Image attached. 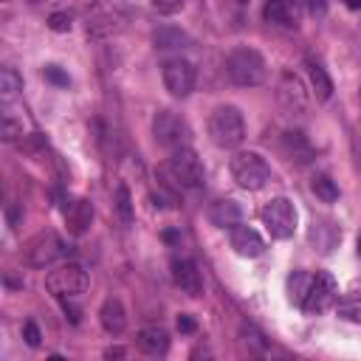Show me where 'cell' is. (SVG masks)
Masks as SVG:
<instances>
[{"label": "cell", "mask_w": 361, "mask_h": 361, "mask_svg": "<svg viewBox=\"0 0 361 361\" xmlns=\"http://www.w3.org/2000/svg\"><path fill=\"white\" fill-rule=\"evenodd\" d=\"M172 279L189 296H200L203 293V276H200V271H197V265L192 259H172Z\"/></svg>", "instance_id": "7c38bea8"}, {"label": "cell", "mask_w": 361, "mask_h": 361, "mask_svg": "<svg viewBox=\"0 0 361 361\" xmlns=\"http://www.w3.org/2000/svg\"><path fill=\"white\" fill-rule=\"evenodd\" d=\"M135 344L141 353L147 355H166L169 350V336L164 327H141L138 336H135Z\"/></svg>", "instance_id": "2e32d148"}, {"label": "cell", "mask_w": 361, "mask_h": 361, "mask_svg": "<svg viewBox=\"0 0 361 361\" xmlns=\"http://www.w3.org/2000/svg\"><path fill=\"white\" fill-rule=\"evenodd\" d=\"M276 96L282 102V107L288 113H302L307 107V93H305V85L299 76H293L290 71H285L279 76V85H276Z\"/></svg>", "instance_id": "8fae6325"}, {"label": "cell", "mask_w": 361, "mask_h": 361, "mask_svg": "<svg viewBox=\"0 0 361 361\" xmlns=\"http://www.w3.org/2000/svg\"><path fill=\"white\" fill-rule=\"evenodd\" d=\"M23 338H25V344H28V347H39L42 333H39V327H37L34 322H25V324H23Z\"/></svg>", "instance_id": "1f68e13d"}, {"label": "cell", "mask_w": 361, "mask_h": 361, "mask_svg": "<svg viewBox=\"0 0 361 361\" xmlns=\"http://www.w3.org/2000/svg\"><path fill=\"white\" fill-rule=\"evenodd\" d=\"M161 172L180 189H197V186H203V178H206L203 175V164H200V158H197V152L192 147L172 149V155L166 158Z\"/></svg>", "instance_id": "3957f363"}, {"label": "cell", "mask_w": 361, "mask_h": 361, "mask_svg": "<svg viewBox=\"0 0 361 361\" xmlns=\"http://www.w3.org/2000/svg\"><path fill=\"white\" fill-rule=\"evenodd\" d=\"M124 23V17L118 11H110V8H96L90 17H87V34L90 37H107L113 31H118Z\"/></svg>", "instance_id": "e0dca14e"}, {"label": "cell", "mask_w": 361, "mask_h": 361, "mask_svg": "<svg viewBox=\"0 0 361 361\" xmlns=\"http://www.w3.org/2000/svg\"><path fill=\"white\" fill-rule=\"evenodd\" d=\"M226 76L237 87H257L268 79V62L257 48H234L226 56Z\"/></svg>", "instance_id": "6da1fadb"}, {"label": "cell", "mask_w": 361, "mask_h": 361, "mask_svg": "<svg viewBox=\"0 0 361 361\" xmlns=\"http://www.w3.org/2000/svg\"><path fill=\"white\" fill-rule=\"evenodd\" d=\"M307 282H310V274H305V271H293V276L288 279V288H290V299H293L296 305H302V299H305V290H307Z\"/></svg>", "instance_id": "4316f807"}, {"label": "cell", "mask_w": 361, "mask_h": 361, "mask_svg": "<svg viewBox=\"0 0 361 361\" xmlns=\"http://www.w3.org/2000/svg\"><path fill=\"white\" fill-rule=\"evenodd\" d=\"M23 90V79L14 68H3L0 71V99L3 102H11L17 93Z\"/></svg>", "instance_id": "484cf974"}, {"label": "cell", "mask_w": 361, "mask_h": 361, "mask_svg": "<svg viewBox=\"0 0 361 361\" xmlns=\"http://www.w3.org/2000/svg\"><path fill=\"white\" fill-rule=\"evenodd\" d=\"M99 322H102V327H104L107 333L118 336V333L127 327V310H124V305H121L118 299H107V302L102 305V310H99Z\"/></svg>", "instance_id": "ac0fdd59"}, {"label": "cell", "mask_w": 361, "mask_h": 361, "mask_svg": "<svg viewBox=\"0 0 361 361\" xmlns=\"http://www.w3.org/2000/svg\"><path fill=\"white\" fill-rule=\"evenodd\" d=\"M259 217H262V226L268 228V234L276 237V240L293 237L296 223H299L296 206H293L288 197H271V200L259 209Z\"/></svg>", "instance_id": "5b68a950"}, {"label": "cell", "mask_w": 361, "mask_h": 361, "mask_svg": "<svg viewBox=\"0 0 361 361\" xmlns=\"http://www.w3.org/2000/svg\"><path fill=\"white\" fill-rule=\"evenodd\" d=\"M152 45L161 48V51H169V48H189L192 45V37L175 25H161L152 31Z\"/></svg>", "instance_id": "d6986e66"}, {"label": "cell", "mask_w": 361, "mask_h": 361, "mask_svg": "<svg viewBox=\"0 0 361 361\" xmlns=\"http://www.w3.org/2000/svg\"><path fill=\"white\" fill-rule=\"evenodd\" d=\"M282 147H285V152L290 155V161H299V164L310 161V155H313V149H310V144L305 141L302 133H285V135H282Z\"/></svg>", "instance_id": "7402d4cb"}, {"label": "cell", "mask_w": 361, "mask_h": 361, "mask_svg": "<svg viewBox=\"0 0 361 361\" xmlns=\"http://www.w3.org/2000/svg\"><path fill=\"white\" fill-rule=\"evenodd\" d=\"M240 220H243V209H240L237 200H217L209 209V223L217 226V228H228L231 231L234 226H240Z\"/></svg>", "instance_id": "9a60e30c"}, {"label": "cell", "mask_w": 361, "mask_h": 361, "mask_svg": "<svg viewBox=\"0 0 361 361\" xmlns=\"http://www.w3.org/2000/svg\"><path fill=\"white\" fill-rule=\"evenodd\" d=\"M48 28L56 31V34L71 31V14H65V11H54V14L48 17Z\"/></svg>", "instance_id": "f546056e"}, {"label": "cell", "mask_w": 361, "mask_h": 361, "mask_svg": "<svg viewBox=\"0 0 361 361\" xmlns=\"http://www.w3.org/2000/svg\"><path fill=\"white\" fill-rule=\"evenodd\" d=\"M262 17L274 25H293V3L290 0H268L262 8Z\"/></svg>", "instance_id": "44dd1931"}, {"label": "cell", "mask_w": 361, "mask_h": 361, "mask_svg": "<svg viewBox=\"0 0 361 361\" xmlns=\"http://www.w3.org/2000/svg\"><path fill=\"white\" fill-rule=\"evenodd\" d=\"M228 169H231L234 183L240 189H248V192H257L271 180V166L259 152H237L231 158Z\"/></svg>", "instance_id": "277c9868"}, {"label": "cell", "mask_w": 361, "mask_h": 361, "mask_svg": "<svg viewBox=\"0 0 361 361\" xmlns=\"http://www.w3.org/2000/svg\"><path fill=\"white\" fill-rule=\"evenodd\" d=\"M161 76H164V87L175 96V99H186L195 90V65L183 56H172L161 65Z\"/></svg>", "instance_id": "ba28073f"}, {"label": "cell", "mask_w": 361, "mask_h": 361, "mask_svg": "<svg viewBox=\"0 0 361 361\" xmlns=\"http://www.w3.org/2000/svg\"><path fill=\"white\" fill-rule=\"evenodd\" d=\"M228 243L240 257H248V259H254L265 251V240L248 226H234L231 234H228Z\"/></svg>", "instance_id": "4fadbf2b"}, {"label": "cell", "mask_w": 361, "mask_h": 361, "mask_svg": "<svg viewBox=\"0 0 361 361\" xmlns=\"http://www.w3.org/2000/svg\"><path fill=\"white\" fill-rule=\"evenodd\" d=\"M3 141H20L23 138V121H14L8 113L3 116V127H0Z\"/></svg>", "instance_id": "83f0119b"}, {"label": "cell", "mask_w": 361, "mask_h": 361, "mask_svg": "<svg viewBox=\"0 0 361 361\" xmlns=\"http://www.w3.org/2000/svg\"><path fill=\"white\" fill-rule=\"evenodd\" d=\"M336 279L324 271H316L307 282V290H305V299H302V310L305 313H324L333 302H336Z\"/></svg>", "instance_id": "30bf717a"}, {"label": "cell", "mask_w": 361, "mask_h": 361, "mask_svg": "<svg viewBox=\"0 0 361 361\" xmlns=\"http://www.w3.org/2000/svg\"><path fill=\"white\" fill-rule=\"evenodd\" d=\"M178 330H180V333H195V330H197V322H195L189 313H180V316H178Z\"/></svg>", "instance_id": "d6a6232c"}, {"label": "cell", "mask_w": 361, "mask_h": 361, "mask_svg": "<svg viewBox=\"0 0 361 361\" xmlns=\"http://www.w3.org/2000/svg\"><path fill=\"white\" fill-rule=\"evenodd\" d=\"M307 76H310V87H313L316 99H319V102H327V99L333 96V79H330L327 71H324L316 59H310V56H307Z\"/></svg>", "instance_id": "ffe728a7"}, {"label": "cell", "mask_w": 361, "mask_h": 361, "mask_svg": "<svg viewBox=\"0 0 361 361\" xmlns=\"http://www.w3.org/2000/svg\"><path fill=\"white\" fill-rule=\"evenodd\" d=\"M310 189H313V195L322 200V203H336L338 200V186H336V180L330 178V175H313L310 178Z\"/></svg>", "instance_id": "cb8c5ba5"}, {"label": "cell", "mask_w": 361, "mask_h": 361, "mask_svg": "<svg viewBox=\"0 0 361 361\" xmlns=\"http://www.w3.org/2000/svg\"><path fill=\"white\" fill-rule=\"evenodd\" d=\"M42 76H45L51 85H56V87H68V85H71V76H68L59 65H45V68H42Z\"/></svg>", "instance_id": "f1b7e54d"}, {"label": "cell", "mask_w": 361, "mask_h": 361, "mask_svg": "<svg viewBox=\"0 0 361 361\" xmlns=\"http://www.w3.org/2000/svg\"><path fill=\"white\" fill-rule=\"evenodd\" d=\"M358 254H361V237H358Z\"/></svg>", "instance_id": "f35d334b"}, {"label": "cell", "mask_w": 361, "mask_h": 361, "mask_svg": "<svg viewBox=\"0 0 361 361\" xmlns=\"http://www.w3.org/2000/svg\"><path fill=\"white\" fill-rule=\"evenodd\" d=\"M347 8H361V0H344Z\"/></svg>", "instance_id": "8d00e7d4"}, {"label": "cell", "mask_w": 361, "mask_h": 361, "mask_svg": "<svg viewBox=\"0 0 361 361\" xmlns=\"http://www.w3.org/2000/svg\"><path fill=\"white\" fill-rule=\"evenodd\" d=\"M121 355H124L121 347H110V350H104V358H121Z\"/></svg>", "instance_id": "d590c367"}, {"label": "cell", "mask_w": 361, "mask_h": 361, "mask_svg": "<svg viewBox=\"0 0 361 361\" xmlns=\"http://www.w3.org/2000/svg\"><path fill=\"white\" fill-rule=\"evenodd\" d=\"M158 14H178L183 8V0H149Z\"/></svg>", "instance_id": "4dcf8cb0"}, {"label": "cell", "mask_w": 361, "mask_h": 361, "mask_svg": "<svg viewBox=\"0 0 361 361\" xmlns=\"http://www.w3.org/2000/svg\"><path fill=\"white\" fill-rule=\"evenodd\" d=\"M209 138L220 149H234L245 138V118L234 104H220L209 116Z\"/></svg>", "instance_id": "7a4b0ae2"}, {"label": "cell", "mask_w": 361, "mask_h": 361, "mask_svg": "<svg viewBox=\"0 0 361 361\" xmlns=\"http://www.w3.org/2000/svg\"><path fill=\"white\" fill-rule=\"evenodd\" d=\"M152 135H155V144H161L166 149H178V147H189L192 130L178 113L158 110L155 118H152Z\"/></svg>", "instance_id": "52a82bcc"}, {"label": "cell", "mask_w": 361, "mask_h": 361, "mask_svg": "<svg viewBox=\"0 0 361 361\" xmlns=\"http://www.w3.org/2000/svg\"><path fill=\"white\" fill-rule=\"evenodd\" d=\"M307 8H310V14H313V17H324L327 3H324V0H307Z\"/></svg>", "instance_id": "836d02e7"}, {"label": "cell", "mask_w": 361, "mask_h": 361, "mask_svg": "<svg viewBox=\"0 0 361 361\" xmlns=\"http://www.w3.org/2000/svg\"><path fill=\"white\" fill-rule=\"evenodd\" d=\"M45 288L56 296V299H71L85 293L87 288V271L79 262H62L54 271H48L45 276Z\"/></svg>", "instance_id": "8992f818"}, {"label": "cell", "mask_w": 361, "mask_h": 361, "mask_svg": "<svg viewBox=\"0 0 361 361\" xmlns=\"http://www.w3.org/2000/svg\"><path fill=\"white\" fill-rule=\"evenodd\" d=\"M113 203H116V214H118V220H121L124 226H130V223H133V217H135V212H133L130 189H127L124 183H118V186H116V192H113Z\"/></svg>", "instance_id": "d4e9b609"}, {"label": "cell", "mask_w": 361, "mask_h": 361, "mask_svg": "<svg viewBox=\"0 0 361 361\" xmlns=\"http://www.w3.org/2000/svg\"><path fill=\"white\" fill-rule=\"evenodd\" d=\"M164 240H166V243H175V240H178V234H175V231H166V234H164Z\"/></svg>", "instance_id": "74e56055"}, {"label": "cell", "mask_w": 361, "mask_h": 361, "mask_svg": "<svg viewBox=\"0 0 361 361\" xmlns=\"http://www.w3.org/2000/svg\"><path fill=\"white\" fill-rule=\"evenodd\" d=\"M65 223H68V231L73 237L85 234L90 228V223H93V206H90V200H85V197L71 200L65 206Z\"/></svg>", "instance_id": "5bb4252c"}, {"label": "cell", "mask_w": 361, "mask_h": 361, "mask_svg": "<svg viewBox=\"0 0 361 361\" xmlns=\"http://www.w3.org/2000/svg\"><path fill=\"white\" fill-rule=\"evenodd\" d=\"M62 307H65V316L71 319V324H79V307H73V305H68V302H65Z\"/></svg>", "instance_id": "e575fe53"}, {"label": "cell", "mask_w": 361, "mask_h": 361, "mask_svg": "<svg viewBox=\"0 0 361 361\" xmlns=\"http://www.w3.org/2000/svg\"><path fill=\"white\" fill-rule=\"evenodd\" d=\"M336 313H338V319H344V322L361 324V290H350L347 296H341L338 305H336Z\"/></svg>", "instance_id": "603a6c76"}, {"label": "cell", "mask_w": 361, "mask_h": 361, "mask_svg": "<svg viewBox=\"0 0 361 361\" xmlns=\"http://www.w3.org/2000/svg\"><path fill=\"white\" fill-rule=\"evenodd\" d=\"M71 251H73V248H71L62 237H56L54 231H45V234H37V237L28 243L25 259H28V265H34V268H45V265H51L54 259L68 257Z\"/></svg>", "instance_id": "9c48e42d"}]
</instances>
